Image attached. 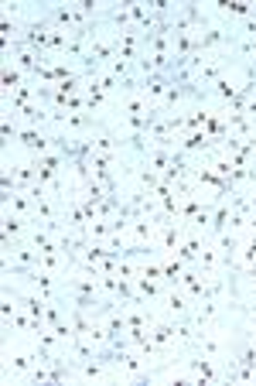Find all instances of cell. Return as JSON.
<instances>
[{
	"mask_svg": "<svg viewBox=\"0 0 256 386\" xmlns=\"http://www.w3.org/2000/svg\"><path fill=\"white\" fill-rule=\"evenodd\" d=\"M199 270H202L205 277L222 274V270H219V250H216V243H205V246H202V253H199Z\"/></svg>",
	"mask_w": 256,
	"mask_h": 386,
	"instance_id": "4",
	"label": "cell"
},
{
	"mask_svg": "<svg viewBox=\"0 0 256 386\" xmlns=\"http://www.w3.org/2000/svg\"><path fill=\"white\" fill-rule=\"evenodd\" d=\"M250 205H253V212H256V188L250 192Z\"/></svg>",
	"mask_w": 256,
	"mask_h": 386,
	"instance_id": "8",
	"label": "cell"
},
{
	"mask_svg": "<svg viewBox=\"0 0 256 386\" xmlns=\"http://www.w3.org/2000/svg\"><path fill=\"white\" fill-rule=\"evenodd\" d=\"M171 157H175V147H151V154L140 161V164H147L151 171H157V175H164L168 168H171Z\"/></svg>",
	"mask_w": 256,
	"mask_h": 386,
	"instance_id": "3",
	"label": "cell"
},
{
	"mask_svg": "<svg viewBox=\"0 0 256 386\" xmlns=\"http://www.w3.org/2000/svg\"><path fill=\"white\" fill-rule=\"evenodd\" d=\"M236 89H240V86H233V82L222 75L219 82H212V86H209V96H212V99H219L222 106H229V103H233V96H236Z\"/></svg>",
	"mask_w": 256,
	"mask_h": 386,
	"instance_id": "7",
	"label": "cell"
},
{
	"mask_svg": "<svg viewBox=\"0 0 256 386\" xmlns=\"http://www.w3.org/2000/svg\"><path fill=\"white\" fill-rule=\"evenodd\" d=\"M161 270H164V287H181V274H185V263L171 253L161 260Z\"/></svg>",
	"mask_w": 256,
	"mask_h": 386,
	"instance_id": "5",
	"label": "cell"
},
{
	"mask_svg": "<svg viewBox=\"0 0 256 386\" xmlns=\"http://www.w3.org/2000/svg\"><path fill=\"white\" fill-rule=\"evenodd\" d=\"M38 366V359H34V352L27 349V352H14V356H3V380H27L31 376V370Z\"/></svg>",
	"mask_w": 256,
	"mask_h": 386,
	"instance_id": "1",
	"label": "cell"
},
{
	"mask_svg": "<svg viewBox=\"0 0 256 386\" xmlns=\"http://www.w3.org/2000/svg\"><path fill=\"white\" fill-rule=\"evenodd\" d=\"M10 171H14V178H17V188H21V192H27L31 185H38V168H34L31 161H24V164H10Z\"/></svg>",
	"mask_w": 256,
	"mask_h": 386,
	"instance_id": "6",
	"label": "cell"
},
{
	"mask_svg": "<svg viewBox=\"0 0 256 386\" xmlns=\"http://www.w3.org/2000/svg\"><path fill=\"white\" fill-rule=\"evenodd\" d=\"M127 236H130V243H157V226L147 216H140V219H133Z\"/></svg>",
	"mask_w": 256,
	"mask_h": 386,
	"instance_id": "2",
	"label": "cell"
}]
</instances>
